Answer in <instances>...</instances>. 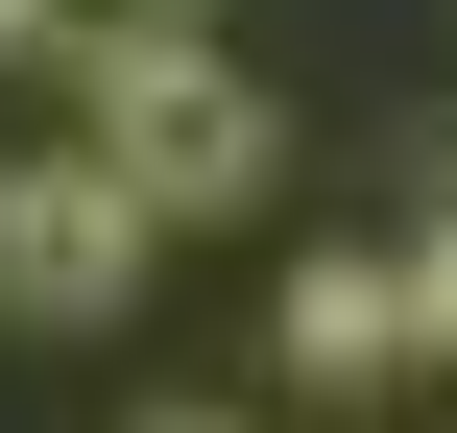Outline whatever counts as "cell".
Listing matches in <instances>:
<instances>
[{"label":"cell","mask_w":457,"mask_h":433,"mask_svg":"<svg viewBox=\"0 0 457 433\" xmlns=\"http://www.w3.org/2000/svg\"><path fill=\"white\" fill-rule=\"evenodd\" d=\"M72 145H96V169H120L145 217H241L289 121H265V72H241V48H193V24H145V48H96V121H72Z\"/></svg>","instance_id":"1"},{"label":"cell","mask_w":457,"mask_h":433,"mask_svg":"<svg viewBox=\"0 0 457 433\" xmlns=\"http://www.w3.org/2000/svg\"><path fill=\"white\" fill-rule=\"evenodd\" d=\"M145 241H169V217H145V193H120L96 145H24V169H0V313L96 337V313L145 289Z\"/></svg>","instance_id":"2"},{"label":"cell","mask_w":457,"mask_h":433,"mask_svg":"<svg viewBox=\"0 0 457 433\" xmlns=\"http://www.w3.org/2000/svg\"><path fill=\"white\" fill-rule=\"evenodd\" d=\"M410 337H434V289H410V265H313V289H289V362H313V386H386Z\"/></svg>","instance_id":"3"},{"label":"cell","mask_w":457,"mask_h":433,"mask_svg":"<svg viewBox=\"0 0 457 433\" xmlns=\"http://www.w3.org/2000/svg\"><path fill=\"white\" fill-rule=\"evenodd\" d=\"M410 289H434V337H457V169H434V217H410Z\"/></svg>","instance_id":"4"},{"label":"cell","mask_w":457,"mask_h":433,"mask_svg":"<svg viewBox=\"0 0 457 433\" xmlns=\"http://www.w3.org/2000/svg\"><path fill=\"white\" fill-rule=\"evenodd\" d=\"M0 48H48V0H0Z\"/></svg>","instance_id":"5"},{"label":"cell","mask_w":457,"mask_h":433,"mask_svg":"<svg viewBox=\"0 0 457 433\" xmlns=\"http://www.w3.org/2000/svg\"><path fill=\"white\" fill-rule=\"evenodd\" d=\"M169 433H241V410H169Z\"/></svg>","instance_id":"6"}]
</instances>
